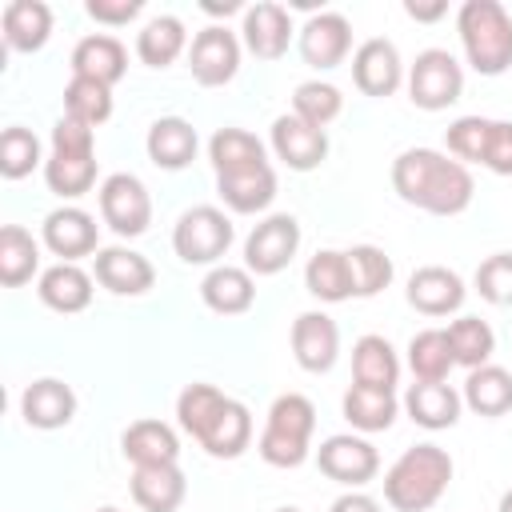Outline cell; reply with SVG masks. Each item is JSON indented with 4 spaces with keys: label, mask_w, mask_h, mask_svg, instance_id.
Returning <instances> with one entry per match:
<instances>
[{
    "label": "cell",
    "mask_w": 512,
    "mask_h": 512,
    "mask_svg": "<svg viewBox=\"0 0 512 512\" xmlns=\"http://www.w3.org/2000/svg\"><path fill=\"white\" fill-rule=\"evenodd\" d=\"M404 12L412 20H420V24H432V20H440L448 12V4L444 0H404Z\"/></svg>",
    "instance_id": "48"
},
{
    "label": "cell",
    "mask_w": 512,
    "mask_h": 512,
    "mask_svg": "<svg viewBox=\"0 0 512 512\" xmlns=\"http://www.w3.org/2000/svg\"><path fill=\"white\" fill-rule=\"evenodd\" d=\"M464 92V68L448 48H424L408 68V100L424 112L456 104Z\"/></svg>",
    "instance_id": "8"
},
{
    "label": "cell",
    "mask_w": 512,
    "mask_h": 512,
    "mask_svg": "<svg viewBox=\"0 0 512 512\" xmlns=\"http://www.w3.org/2000/svg\"><path fill=\"white\" fill-rule=\"evenodd\" d=\"M352 80L364 96H392L400 84H404V64H400V52L392 40L384 36H372L364 40L356 52H352Z\"/></svg>",
    "instance_id": "17"
},
{
    "label": "cell",
    "mask_w": 512,
    "mask_h": 512,
    "mask_svg": "<svg viewBox=\"0 0 512 512\" xmlns=\"http://www.w3.org/2000/svg\"><path fill=\"white\" fill-rule=\"evenodd\" d=\"M100 216L104 224L132 240V236H144L148 224H152V196L148 188L140 184V176L132 172H112L104 184H100Z\"/></svg>",
    "instance_id": "10"
},
{
    "label": "cell",
    "mask_w": 512,
    "mask_h": 512,
    "mask_svg": "<svg viewBox=\"0 0 512 512\" xmlns=\"http://www.w3.org/2000/svg\"><path fill=\"white\" fill-rule=\"evenodd\" d=\"M208 160H212L216 176L268 164L264 160V144L252 132H244V128H216L212 140H208Z\"/></svg>",
    "instance_id": "37"
},
{
    "label": "cell",
    "mask_w": 512,
    "mask_h": 512,
    "mask_svg": "<svg viewBox=\"0 0 512 512\" xmlns=\"http://www.w3.org/2000/svg\"><path fill=\"white\" fill-rule=\"evenodd\" d=\"M460 408H464V396L444 384V380H416L408 392H404V412L412 424L428 428V432H440V428H452L460 420Z\"/></svg>",
    "instance_id": "22"
},
{
    "label": "cell",
    "mask_w": 512,
    "mask_h": 512,
    "mask_svg": "<svg viewBox=\"0 0 512 512\" xmlns=\"http://www.w3.org/2000/svg\"><path fill=\"white\" fill-rule=\"evenodd\" d=\"M124 72H128V52L108 32H92L72 48V76H84V80H96V84L112 88Z\"/></svg>",
    "instance_id": "25"
},
{
    "label": "cell",
    "mask_w": 512,
    "mask_h": 512,
    "mask_svg": "<svg viewBox=\"0 0 512 512\" xmlns=\"http://www.w3.org/2000/svg\"><path fill=\"white\" fill-rule=\"evenodd\" d=\"M40 164V140L32 128H4L0 132V176L4 180H24Z\"/></svg>",
    "instance_id": "43"
},
{
    "label": "cell",
    "mask_w": 512,
    "mask_h": 512,
    "mask_svg": "<svg viewBox=\"0 0 512 512\" xmlns=\"http://www.w3.org/2000/svg\"><path fill=\"white\" fill-rule=\"evenodd\" d=\"M472 284H476L480 300H488L496 308H508L512 304V252H496V256L480 260Z\"/></svg>",
    "instance_id": "45"
},
{
    "label": "cell",
    "mask_w": 512,
    "mask_h": 512,
    "mask_svg": "<svg viewBox=\"0 0 512 512\" xmlns=\"http://www.w3.org/2000/svg\"><path fill=\"white\" fill-rule=\"evenodd\" d=\"M140 8H144L140 0H88V4H84V12H88L96 24H108V28H120V24L136 20Z\"/></svg>",
    "instance_id": "47"
},
{
    "label": "cell",
    "mask_w": 512,
    "mask_h": 512,
    "mask_svg": "<svg viewBox=\"0 0 512 512\" xmlns=\"http://www.w3.org/2000/svg\"><path fill=\"white\" fill-rule=\"evenodd\" d=\"M144 148H148V160L156 168L180 172V168H188L196 160L200 140H196V128L184 116H160V120H152V128L144 136Z\"/></svg>",
    "instance_id": "23"
},
{
    "label": "cell",
    "mask_w": 512,
    "mask_h": 512,
    "mask_svg": "<svg viewBox=\"0 0 512 512\" xmlns=\"http://www.w3.org/2000/svg\"><path fill=\"white\" fill-rule=\"evenodd\" d=\"M120 452H124V460H132V468L176 464L180 460V440L164 420H132L120 436Z\"/></svg>",
    "instance_id": "28"
},
{
    "label": "cell",
    "mask_w": 512,
    "mask_h": 512,
    "mask_svg": "<svg viewBox=\"0 0 512 512\" xmlns=\"http://www.w3.org/2000/svg\"><path fill=\"white\" fill-rule=\"evenodd\" d=\"M216 192H220L224 208H232L240 216H252V212H264L276 200V172H272V164L244 168V172H224V176H216Z\"/></svg>",
    "instance_id": "26"
},
{
    "label": "cell",
    "mask_w": 512,
    "mask_h": 512,
    "mask_svg": "<svg viewBox=\"0 0 512 512\" xmlns=\"http://www.w3.org/2000/svg\"><path fill=\"white\" fill-rule=\"evenodd\" d=\"M296 248H300V220L292 212H272L248 232L244 268L256 272V276H276L292 264Z\"/></svg>",
    "instance_id": "9"
},
{
    "label": "cell",
    "mask_w": 512,
    "mask_h": 512,
    "mask_svg": "<svg viewBox=\"0 0 512 512\" xmlns=\"http://www.w3.org/2000/svg\"><path fill=\"white\" fill-rule=\"evenodd\" d=\"M188 72L200 88H220L240 72V36L224 24H208L188 44Z\"/></svg>",
    "instance_id": "11"
},
{
    "label": "cell",
    "mask_w": 512,
    "mask_h": 512,
    "mask_svg": "<svg viewBox=\"0 0 512 512\" xmlns=\"http://www.w3.org/2000/svg\"><path fill=\"white\" fill-rule=\"evenodd\" d=\"M444 332H448V344H452L456 364H464L468 372L480 368V364H488L492 352H496V332H492L488 320H480V316H460V320H452Z\"/></svg>",
    "instance_id": "39"
},
{
    "label": "cell",
    "mask_w": 512,
    "mask_h": 512,
    "mask_svg": "<svg viewBox=\"0 0 512 512\" xmlns=\"http://www.w3.org/2000/svg\"><path fill=\"white\" fill-rule=\"evenodd\" d=\"M352 52V24L340 12H312L300 28V56L304 64L328 72L336 64H344V56Z\"/></svg>",
    "instance_id": "16"
},
{
    "label": "cell",
    "mask_w": 512,
    "mask_h": 512,
    "mask_svg": "<svg viewBox=\"0 0 512 512\" xmlns=\"http://www.w3.org/2000/svg\"><path fill=\"white\" fill-rule=\"evenodd\" d=\"M328 512H380V504H376L372 496H364V492H356V488H352V492L336 496Z\"/></svg>",
    "instance_id": "49"
},
{
    "label": "cell",
    "mask_w": 512,
    "mask_h": 512,
    "mask_svg": "<svg viewBox=\"0 0 512 512\" xmlns=\"http://www.w3.org/2000/svg\"><path fill=\"white\" fill-rule=\"evenodd\" d=\"M452 484V456L440 444L404 448L400 460L384 472V500L396 512H428Z\"/></svg>",
    "instance_id": "3"
},
{
    "label": "cell",
    "mask_w": 512,
    "mask_h": 512,
    "mask_svg": "<svg viewBox=\"0 0 512 512\" xmlns=\"http://www.w3.org/2000/svg\"><path fill=\"white\" fill-rule=\"evenodd\" d=\"M340 412L356 432H388L400 416V400H396V392L352 384L340 400Z\"/></svg>",
    "instance_id": "31"
},
{
    "label": "cell",
    "mask_w": 512,
    "mask_h": 512,
    "mask_svg": "<svg viewBox=\"0 0 512 512\" xmlns=\"http://www.w3.org/2000/svg\"><path fill=\"white\" fill-rule=\"evenodd\" d=\"M496 512H512V488L500 496V508H496Z\"/></svg>",
    "instance_id": "51"
},
{
    "label": "cell",
    "mask_w": 512,
    "mask_h": 512,
    "mask_svg": "<svg viewBox=\"0 0 512 512\" xmlns=\"http://www.w3.org/2000/svg\"><path fill=\"white\" fill-rule=\"evenodd\" d=\"M292 356L304 372H328L340 356V328L328 312H300L292 320Z\"/></svg>",
    "instance_id": "19"
},
{
    "label": "cell",
    "mask_w": 512,
    "mask_h": 512,
    "mask_svg": "<svg viewBox=\"0 0 512 512\" xmlns=\"http://www.w3.org/2000/svg\"><path fill=\"white\" fill-rule=\"evenodd\" d=\"M188 48V32H184V20L180 16H152L140 32H136V56L148 64V68H168L180 52Z\"/></svg>",
    "instance_id": "35"
},
{
    "label": "cell",
    "mask_w": 512,
    "mask_h": 512,
    "mask_svg": "<svg viewBox=\"0 0 512 512\" xmlns=\"http://www.w3.org/2000/svg\"><path fill=\"white\" fill-rule=\"evenodd\" d=\"M392 188L404 204L432 216H460L472 204V172L436 148H404L392 160Z\"/></svg>",
    "instance_id": "1"
},
{
    "label": "cell",
    "mask_w": 512,
    "mask_h": 512,
    "mask_svg": "<svg viewBox=\"0 0 512 512\" xmlns=\"http://www.w3.org/2000/svg\"><path fill=\"white\" fill-rule=\"evenodd\" d=\"M272 152L292 172H312L328 156V132L308 124V120H300V116H292V112H284V116L272 120Z\"/></svg>",
    "instance_id": "14"
},
{
    "label": "cell",
    "mask_w": 512,
    "mask_h": 512,
    "mask_svg": "<svg viewBox=\"0 0 512 512\" xmlns=\"http://www.w3.org/2000/svg\"><path fill=\"white\" fill-rule=\"evenodd\" d=\"M460 396L476 416H488V420L504 416V412H512V372L500 364H480L468 372Z\"/></svg>",
    "instance_id": "33"
},
{
    "label": "cell",
    "mask_w": 512,
    "mask_h": 512,
    "mask_svg": "<svg viewBox=\"0 0 512 512\" xmlns=\"http://www.w3.org/2000/svg\"><path fill=\"white\" fill-rule=\"evenodd\" d=\"M96 512H120V508H96Z\"/></svg>",
    "instance_id": "53"
},
{
    "label": "cell",
    "mask_w": 512,
    "mask_h": 512,
    "mask_svg": "<svg viewBox=\"0 0 512 512\" xmlns=\"http://www.w3.org/2000/svg\"><path fill=\"white\" fill-rule=\"evenodd\" d=\"M348 268H352V296L368 300L376 292H384L392 284V256L376 244H352L348 252Z\"/></svg>",
    "instance_id": "40"
},
{
    "label": "cell",
    "mask_w": 512,
    "mask_h": 512,
    "mask_svg": "<svg viewBox=\"0 0 512 512\" xmlns=\"http://www.w3.org/2000/svg\"><path fill=\"white\" fill-rule=\"evenodd\" d=\"M340 112H344V96H340L336 84H328V80H304V84H296V92H292V116H300V120H308L316 128H328Z\"/></svg>",
    "instance_id": "42"
},
{
    "label": "cell",
    "mask_w": 512,
    "mask_h": 512,
    "mask_svg": "<svg viewBox=\"0 0 512 512\" xmlns=\"http://www.w3.org/2000/svg\"><path fill=\"white\" fill-rule=\"evenodd\" d=\"M316 464L328 480L344 484V488H364L376 472H380V452L352 432H336L316 448Z\"/></svg>",
    "instance_id": "12"
},
{
    "label": "cell",
    "mask_w": 512,
    "mask_h": 512,
    "mask_svg": "<svg viewBox=\"0 0 512 512\" xmlns=\"http://www.w3.org/2000/svg\"><path fill=\"white\" fill-rule=\"evenodd\" d=\"M40 268V244L28 228L20 224H4L0 228V284L4 288H20L36 276Z\"/></svg>",
    "instance_id": "36"
},
{
    "label": "cell",
    "mask_w": 512,
    "mask_h": 512,
    "mask_svg": "<svg viewBox=\"0 0 512 512\" xmlns=\"http://www.w3.org/2000/svg\"><path fill=\"white\" fill-rule=\"evenodd\" d=\"M96 128L60 116L52 128V152L44 160V184L60 196V200H76L84 192H92L96 184Z\"/></svg>",
    "instance_id": "5"
},
{
    "label": "cell",
    "mask_w": 512,
    "mask_h": 512,
    "mask_svg": "<svg viewBox=\"0 0 512 512\" xmlns=\"http://www.w3.org/2000/svg\"><path fill=\"white\" fill-rule=\"evenodd\" d=\"M484 168L496 176H512V120H492L488 148H484Z\"/></svg>",
    "instance_id": "46"
},
{
    "label": "cell",
    "mask_w": 512,
    "mask_h": 512,
    "mask_svg": "<svg viewBox=\"0 0 512 512\" xmlns=\"http://www.w3.org/2000/svg\"><path fill=\"white\" fill-rule=\"evenodd\" d=\"M204 12H208V16H228V12H240V4H236V0H224V4L204 0Z\"/></svg>",
    "instance_id": "50"
},
{
    "label": "cell",
    "mask_w": 512,
    "mask_h": 512,
    "mask_svg": "<svg viewBox=\"0 0 512 512\" xmlns=\"http://www.w3.org/2000/svg\"><path fill=\"white\" fill-rule=\"evenodd\" d=\"M0 28L12 52H40L52 36V8L44 0H8L0 12Z\"/></svg>",
    "instance_id": "24"
},
{
    "label": "cell",
    "mask_w": 512,
    "mask_h": 512,
    "mask_svg": "<svg viewBox=\"0 0 512 512\" xmlns=\"http://www.w3.org/2000/svg\"><path fill=\"white\" fill-rule=\"evenodd\" d=\"M200 300L216 312V316H240L252 308L256 300V280L248 268L236 264H216L204 280H200Z\"/></svg>",
    "instance_id": "27"
},
{
    "label": "cell",
    "mask_w": 512,
    "mask_h": 512,
    "mask_svg": "<svg viewBox=\"0 0 512 512\" xmlns=\"http://www.w3.org/2000/svg\"><path fill=\"white\" fill-rule=\"evenodd\" d=\"M40 240L52 256H60V264H76L80 256L100 252L96 248V220L76 204H64V208L48 212L44 228H40Z\"/></svg>",
    "instance_id": "18"
},
{
    "label": "cell",
    "mask_w": 512,
    "mask_h": 512,
    "mask_svg": "<svg viewBox=\"0 0 512 512\" xmlns=\"http://www.w3.org/2000/svg\"><path fill=\"white\" fill-rule=\"evenodd\" d=\"M20 416H24L28 428H40V432L68 428L72 416H76V392L56 376L32 380L20 396Z\"/></svg>",
    "instance_id": "21"
},
{
    "label": "cell",
    "mask_w": 512,
    "mask_h": 512,
    "mask_svg": "<svg viewBox=\"0 0 512 512\" xmlns=\"http://www.w3.org/2000/svg\"><path fill=\"white\" fill-rule=\"evenodd\" d=\"M292 16L284 4H272V0H256L244 8V20H240V36H244V48L256 56V60H280L292 44Z\"/></svg>",
    "instance_id": "13"
},
{
    "label": "cell",
    "mask_w": 512,
    "mask_h": 512,
    "mask_svg": "<svg viewBox=\"0 0 512 512\" xmlns=\"http://www.w3.org/2000/svg\"><path fill=\"white\" fill-rule=\"evenodd\" d=\"M352 380L364 388L396 392L400 380V356L384 336H360L352 344Z\"/></svg>",
    "instance_id": "32"
},
{
    "label": "cell",
    "mask_w": 512,
    "mask_h": 512,
    "mask_svg": "<svg viewBox=\"0 0 512 512\" xmlns=\"http://www.w3.org/2000/svg\"><path fill=\"white\" fill-rule=\"evenodd\" d=\"M404 296H408V304H412L416 312H424V316H448V312H456V308L464 304L468 288H464V280H460L452 268H444V264H424V268H416V272L408 276Z\"/></svg>",
    "instance_id": "20"
},
{
    "label": "cell",
    "mask_w": 512,
    "mask_h": 512,
    "mask_svg": "<svg viewBox=\"0 0 512 512\" xmlns=\"http://www.w3.org/2000/svg\"><path fill=\"white\" fill-rule=\"evenodd\" d=\"M272 512H300V508H292V504H284V508H272Z\"/></svg>",
    "instance_id": "52"
},
{
    "label": "cell",
    "mask_w": 512,
    "mask_h": 512,
    "mask_svg": "<svg viewBox=\"0 0 512 512\" xmlns=\"http://www.w3.org/2000/svg\"><path fill=\"white\" fill-rule=\"evenodd\" d=\"M176 420L216 460H236L252 444V412L212 384H188L176 396Z\"/></svg>",
    "instance_id": "2"
},
{
    "label": "cell",
    "mask_w": 512,
    "mask_h": 512,
    "mask_svg": "<svg viewBox=\"0 0 512 512\" xmlns=\"http://www.w3.org/2000/svg\"><path fill=\"white\" fill-rule=\"evenodd\" d=\"M312 428H316V408L300 392H284L272 400L264 432L256 440V452L272 468H300L312 448Z\"/></svg>",
    "instance_id": "6"
},
{
    "label": "cell",
    "mask_w": 512,
    "mask_h": 512,
    "mask_svg": "<svg viewBox=\"0 0 512 512\" xmlns=\"http://www.w3.org/2000/svg\"><path fill=\"white\" fill-rule=\"evenodd\" d=\"M304 288L320 304L352 300V268H348V256L336 252V248H320L316 256H308V264H304Z\"/></svg>",
    "instance_id": "34"
},
{
    "label": "cell",
    "mask_w": 512,
    "mask_h": 512,
    "mask_svg": "<svg viewBox=\"0 0 512 512\" xmlns=\"http://www.w3.org/2000/svg\"><path fill=\"white\" fill-rule=\"evenodd\" d=\"M92 276L112 296H144L156 284V268L148 264V256H140L136 248H124V244L100 248L92 256Z\"/></svg>",
    "instance_id": "15"
},
{
    "label": "cell",
    "mask_w": 512,
    "mask_h": 512,
    "mask_svg": "<svg viewBox=\"0 0 512 512\" xmlns=\"http://www.w3.org/2000/svg\"><path fill=\"white\" fill-rule=\"evenodd\" d=\"M408 368L416 380H448V372L456 368L452 344L444 328H424L408 340Z\"/></svg>",
    "instance_id": "38"
},
{
    "label": "cell",
    "mask_w": 512,
    "mask_h": 512,
    "mask_svg": "<svg viewBox=\"0 0 512 512\" xmlns=\"http://www.w3.org/2000/svg\"><path fill=\"white\" fill-rule=\"evenodd\" d=\"M488 132H492V120L488 116H460V120H452L448 132H444L448 156L460 160V164H484Z\"/></svg>",
    "instance_id": "44"
},
{
    "label": "cell",
    "mask_w": 512,
    "mask_h": 512,
    "mask_svg": "<svg viewBox=\"0 0 512 512\" xmlns=\"http://www.w3.org/2000/svg\"><path fill=\"white\" fill-rule=\"evenodd\" d=\"M456 32L468 64L480 76H500L512 68V16L500 0H464L456 12Z\"/></svg>",
    "instance_id": "4"
},
{
    "label": "cell",
    "mask_w": 512,
    "mask_h": 512,
    "mask_svg": "<svg viewBox=\"0 0 512 512\" xmlns=\"http://www.w3.org/2000/svg\"><path fill=\"white\" fill-rule=\"evenodd\" d=\"M36 296L52 312H64V316L84 312L92 304V276L80 264H52V268L40 272Z\"/></svg>",
    "instance_id": "30"
},
{
    "label": "cell",
    "mask_w": 512,
    "mask_h": 512,
    "mask_svg": "<svg viewBox=\"0 0 512 512\" xmlns=\"http://www.w3.org/2000/svg\"><path fill=\"white\" fill-rule=\"evenodd\" d=\"M188 496V480L180 464H148L132 468V500L144 512H176Z\"/></svg>",
    "instance_id": "29"
},
{
    "label": "cell",
    "mask_w": 512,
    "mask_h": 512,
    "mask_svg": "<svg viewBox=\"0 0 512 512\" xmlns=\"http://www.w3.org/2000/svg\"><path fill=\"white\" fill-rule=\"evenodd\" d=\"M236 228L228 220V212H220L216 204H196L188 212H180L176 228H172V248L184 264H216L228 244H232Z\"/></svg>",
    "instance_id": "7"
},
{
    "label": "cell",
    "mask_w": 512,
    "mask_h": 512,
    "mask_svg": "<svg viewBox=\"0 0 512 512\" xmlns=\"http://www.w3.org/2000/svg\"><path fill=\"white\" fill-rule=\"evenodd\" d=\"M64 116H72L88 128H100L112 116V88L96 84V80H84V76H72L64 84Z\"/></svg>",
    "instance_id": "41"
}]
</instances>
